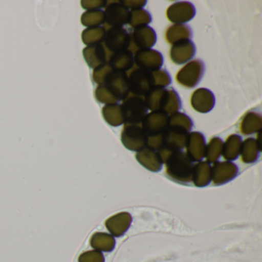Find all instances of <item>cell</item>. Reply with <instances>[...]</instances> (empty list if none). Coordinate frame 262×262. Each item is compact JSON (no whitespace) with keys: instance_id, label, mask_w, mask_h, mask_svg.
<instances>
[{"instance_id":"cell-6","label":"cell","mask_w":262,"mask_h":262,"mask_svg":"<svg viewBox=\"0 0 262 262\" xmlns=\"http://www.w3.org/2000/svg\"><path fill=\"white\" fill-rule=\"evenodd\" d=\"M205 73V64L200 59H194L185 65L176 76L180 85L187 88H194L202 80Z\"/></svg>"},{"instance_id":"cell-30","label":"cell","mask_w":262,"mask_h":262,"mask_svg":"<svg viewBox=\"0 0 262 262\" xmlns=\"http://www.w3.org/2000/svg\"><path fill=\"white\" fill-rule=\"evenodd\" d=\"M223 148V142L219 138L211 139L206 146L205 156L209 162H214L220 157Z\"/></svg>"},{"instance_id":"cell-2","label":"cell","mask_w":262,"mask_h":262,"mask_svg":"<svg viewBox=\"0 0 262 262\" xmlns=\"http://www.w3.org/2000/svg\"><path fill=\"white\" fill-rule=\"evenodd\" d=\"M166 171L171 179L179 182L192 180L194 164L186 153L182 151L171 153L165 161Z\"/></svg>"},{"instance_id":"cell-14","label":"cell","mask_w":262,"mask_h":262,"mask_svg":"<svg viewBox=\"0 0 262 262\" xmlns=\"http://www.w3.org/2000/svg\"><path fill=\"white\" fill-rule=\"evenodd\" d=\"M187 153L192 162H199L205 157L206 144L203 135L200 133H191L187 136Z\"/></svg>"},{"instance_id":"cell-9","label":"cell","mask_w":262,"mask_h":262,"mask_svg":"<svg viewBox=\"0 0 262 262\" xmlns=\"http://www.w3.org/2000/svg\"><path fill=\"white\" fill-rule=\"evenodd\" d=\"M122 141L132 151H141L146 147L147 136L138 125H125L122 133Z\"/></svg>"},{"instance_id":"cell-25","label":"cell","mask_w":262,"mask_h":262,"mask_svg":"<svg viewBox=\"0 0 262 262\" xmlns=\"http://www.w3.org/2000/svg\"><path fill=\"white\" fill-rule=\"evenodd\" d=\"M242 148V138L233 135L228 138L222 148L224 157L228 160H234L238 157Z\"/></svg>"},{"instance_id":"cell-32","label":"cell","mask_w":262,"mask_h":262,"mask_svg":"<svg viewBox=\"0 0 262 262\" xmlns=\"http://www.w3.org/2000/svg\"><path fill=\"white\" fill-rule=\"evenodd\" d=\"M105 16L101 10L87 12L82 16V24L85 26H97L104 24Z\"/></svg>"},{"instance_id":"cell-24","label":"cell","mask_w":262,"mask_h":262,"mask_svg":"<svg viewBox=\"0 0 262 262\" xmlns=\"http://www.w3.org/2000/svg\"><path fill=\"white\" fill-rule=\"evenodd\" d=\"M103 116L106 122L113 126H119L124 123L123 114L120 104H111L104 107Z\"/></svg>"},{"instance_id":"cell-11","label":"cell","mask_w":262,"mask_h":262,"mask_svg":"<svg viewBox=\"0 0 262 262\" xmlns=\"http://www.w3.org/2000/svg\"><path fill=\"white\" fill-rule=\"evenodd\" d=\"M104 16L105 24L110 26V28L122 27V26L128 24L129 10L122 2H116L106 7Z\"/></svg>"},{"instance_id":"cell-1","label":"cell","mask_w":262,"mask_h":262,"mask_svg":"<svg viewBox=\"0 0 262 262\" xmlns=\"http://www.w3.org/2000/svg\"><path fill=\"white\" fill-rule=\"evenodd\" d=\"M148 110L172 115L182 107L179 94L173 88L153 89L144 96Z\"/></svg>"},{"instance_id":"cell-26","label":"cell","mask_w":262,"mask_h":262,"mask_svg":"<svg viewBox=\"0 0 262 262\" xmlns=\"http://www.w3.org/2000/svg\"><path fill=\"white\" fill-rule=\"evenodd\" d=\"M260 148H258L257 142L253 139H248L243 142L241 148L242 159L246 163L254 162L257 160L260 152Z\"/></svg>"},{"instance_id":"cell-28","label":"cell","mask_w":262,"mask_h":262,"mask_svg":"<svg viewBox=\"0 0 262 262\" xmlns=\"http://www.w3.org/2000/svg\"><path fill=\"white\" fill-rule=\"evenodd\" d=\"M261 125V118L260 114L250 112L246 114L242 122V133L243 134L249 135L257 132L260 128Z\"/></svg>"},{"instance_id":"cell-33","label":"cell","mask_w":262,"mask_h":262,"mask_svg":"<svg viewBox=\"0 0 262 262\" xmlns=\"http://www.w3.org/2000/svg\"><path fill=\"white\" fill-rule=\"evenodd\" d=\"M79 262H105V257L101 251L92 250L81 254Z\"/></svg>"},{"instance_id":"cell-5","label":"cell","mask_w":262,"mask_h":262,"mask_svg":"<svg viewBox=\"0 0 262 262\" xmlns=\"http://www.w3.org/2000/svg\"><path fill=\"white\" fill-rule=\"evenodd\" d=\"M130 33L123 27H112L105 32L104 47L112 54L128 50Z\"/></svg>"},{"instance_id":"cell-21","label":"cell","mask_w":262,"mask_h":262,"mask_svg":"<svg viewBox=\"0 0 262 262\" xmlns=\"http://www.w3.org/2000/svg\"><path fill=\"white\" fill-rule=\"evenodd\" d=\"M130 216L128 214H119L113 216L107 221L105 225L113 235L119 237L128 230L130 225Z\"/></svg>"},{"instance_id":"cell-31","label":"cell","mask_w":262,"mask_h":262,"mask_svg":"<svg viewBox=\"0 0 262 262\" xmlns=\"http://www.w3.org/2000/svg\"><path fill=\"white\" fill-rule=\"evenodd\" d=\"M152 76L153 85L154 89L165 88L171 84V76L165 70H159L157 71L151 72Z\"/></svg>"},{"instance_id":"cell-27","label":"cell","mask_w":262,"mask_h":262,"mask_svg":"<svg viewBox=\"0 0 262 262\" xmlns=\"http://www.w3.org/2000/svg\"><path fill=\"white\" fill-rule=\"evenodd\" d=\"M151 21V15L146 10L139 9V10H132L129 12L128 24L133 29L145 27L147 24H150Z\"/></svg>"},{"instance_id":"cell-4","label":"cell","mask_w":262,"mask_h":262,"mask_svg":"<svg viewBox=\"0 0 262 262\" xmlns=\"http://www.w3.org/2000/svg\"><path fill=\"white\" fill-rule=\"evenodd\" d=\"M128 77V90L135 96L144 97L154 89L151 73L133 67L126 73Z\"/></svg>"},{"instance_id":"cell-7","label":"cell","mask_w":262,"mask_h":262,"mask_svg":"<svg viewBox=\"0 0 262 262\" xmlns=\"http://www.w3.org/2000/svg\"><path fill=\"white\" fill-rule=\"evenodd\" d=\"M130 45L128 51L136 53L140 50H149L156 42V33L151 27H145L133 29L130 33Z\"/></svg>"},{"instance_id":"cell-8","label":"cell","mask_w":262,"mask_h":262,"mask_svg":"<svg viewBox=\"0 0 262 262\" xmlns=\"http://www.w3.org/2000/svg\"><path fill=\"white\" fill-rule=\"evenodd\" d=\"M142 129L147 138L163 135L168 126V116L161 112H153L142 120Z\"/></svg>"},{"instance_id":"cell-13","label":"cell","mask_w":262,"mask_h":262,"mask_svg":"<svg viewBox=\"0 0 262 262\" xmlns=\"http://www.w3.org/2000/svg\"><path fill=\"white\" fill-rule=\"evenodd\" d=\"M196 48L191 40H182L173 44L170 51L171 60L177 65H182L191 60L195 55Z\"/></svg>"},{"instance_id":"cell-10","label":"cell","mask_w":262,"mask_h":262,"mask_svg":"<svg viewBox=\"0 0 262 262\" xmlns=\"http://www.w3.org/2000/svg\"><path fill=\"white\" fill-rule=\"evenodd\" d=\"M163 61V56L156 50H140L135 53L134 62L136 67L149 73L160 70Z\"/></svg>"},{"instance_id":"cell-22","label":"cell","mask_w":262,"mask_h":262,"mask_svg":"<svg viewBox=\"0 0 262 262\" xmlns=\"http://www.w3.org/2000/svg\"><path fill=\"white\" fill-rule=\"evenodd\" d=\"M90 245L96 251L108 252L114 249L116 241L111 234L98 232L92 236Z\"/></svg>"},{"instance_id":"cell-19","label":"cell","mask_w":262,"mask_h":262,"mask_svg":"<svg viewBox=\"0 0 262 262\" xmlns=\"http://www.w3.org/2000/svg\"><path fill=\"white\" fill-rule=\"evenodd\" d=\"M136 158L139 162L150 171H160L163 164L158 151L148 147L139 151V152L136 155Z\"/></svg>"},{"instance_id":"cell-16","label":"cell","mask_w":262,"mask_h":262,"mask_svg":"<svg viewBox=\"0 0 262 262\" xmlns=\"http://www.w3.org/2000/svg\"><path fill=\"white\" fill-rule=\"evenodd\" d=\"M112 55L102 44H96L84 50L85 60L92 68L96 69L105 65L110 60Z\"/></svg>"},{"instance_id":"cell-23","label":"cell","mask_w":262,"mask_h":262,"mask_svg":"<svg viewBox=\"0 0 262 262\" xmlns=\"http://www.w3.org/2000/svg\"><path fill=\"white\" fill-rule=\"evenodd\" d=\"M211 168L208 162H199L194 165L192 173V179L194 183L199 186L208 185L211 181Z\"/></svg>"},{"instance_id":"cell-20","label":"cell","mask_w":262,"mask_h":262,"mask_svg":"<svg viewBox=\"0 0 262 262\" xmlns=\"http://www.w3.org/2000/svg\"><path fill=\"white\" fill-rule=\"evenodd\" d=\"M192 37L191 27L188 25H173L165 33V38L168 43L174 44L179 41L190 40Z\"/></svg>"},{"instance_id":"cell-18","label":"cell","mask_w":262,"mask_h":262,"mask_svg":"<svg viewBox=\"0 0 262 262\" xmlns=\"http://www.w3.org/2000/svg\"><path fill=\"white\" fill-rule=\"evenodd\" d=\"M107 63L115 71L127 73L134 67V56L128 50L119 52L112 55Z\"/></svg>"},{"instance_id":"cell-17","label":"cell","mask_w":262,"mask_h":262,"mask_svg":"<svg viewBox=\"0 0 262 262\" xmlns=\"http://www.w3.org/2000/svg\"><path fill=\"white\" fill-rule=\"evenodd\" d=\"M237 171V166L234 163L217 162L211 168V178L215 183H225L235 177Z\"/></svg>"},{"instance_id":"cell-12","label":"cell","mask_w":262,"mask_h":262,"mask_svg":"<svg viewBox=\"0 0 262 262\" xmlns=\"http://www.w3.org/2000/svg\"><path fill=\"white\" fill-rule=\"evenodd\" d=\"M195 16V8L188 2H180L173 4L167 11V16L174 24H185Z\"/></svg>"},{"instance_id":"cell-3","label":"cell","mask_w":262,"mask_h":262,"mask_svg":"<svg viewBox=\"0 0 262 262\" xmlns=\"http://www.w3.org/2000/svg\"><path fill=\"white\" fill-rule=\"evenodd\" d=\"M121 106L125 125H138L141 123L148 112L144 97L135 96L130 93L124 99Z\"/></svg>"},{"instance_id":"cell-15","label":"cell","mask_w":262,"mask_h":262,"mask_svg":"<svg viewBox=\"0 0 262 262\" xmlns=\"http://www.w3.org/2000/svg\"><path fill=\"white\" fill-rule=\"evenodd\" d=\"M191 105L199 113H206L214 108L215 98L214 94L207 89H199L193 93Z\"/></svg>"},{"instance_id":"cell-29","label":"cell","mask_w":262,"mask_h":262,"mask_svg":"<svg viewBox=\"0 0 262 262\" xmlns=\"http://www.w3.org/2000/svg\"><path fill=\"white\" fill-rule=\"evenodd\" d=\"M192 125L191 119L184 113H174L168 117V127L180 128L188 133L192 128Z\"/></svg>"}]
</instances>
